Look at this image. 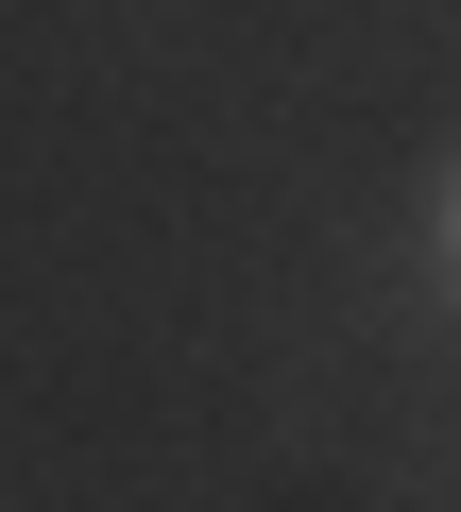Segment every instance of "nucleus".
<instances>
[{"label": "nucleus", "instance_id": "1", "mask_svg": "<svg viewBox=\"0 0 461 512\" xmlns=\"http://www.w3.org/2000/svg\"><path fill=\"white\" fill-rule=\"evenodd\" d=\"M444 239H461V205H444Z\"/></svg>", "mask_w": 461, "mask_h": 512}]
</instances>
